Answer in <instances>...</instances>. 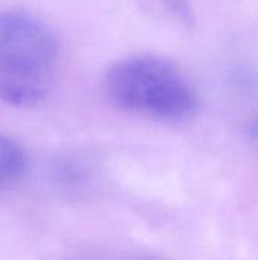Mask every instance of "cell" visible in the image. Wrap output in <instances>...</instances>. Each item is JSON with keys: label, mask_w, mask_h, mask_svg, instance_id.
<instances>
[{"label": "cell", "mask_w": 258, "mask_h": 260, "mask_svg": "<svg viewBox=\"0 0 258 260\" xmlns=\"http://www.w3.org/2000/svg\"><path fill=\"white\" fill-rule=\"evenodd\" d=\"M103 90L117 108L157 120H186L199 107L198 91L182 69L151 53L116 61L105 73Z\"/></svg>", "instance_id": "1"}, {"label": "cell", "mask_w": 258, "mask_h": 260, "mask_svg": "<svg viewBox=\"0 0 258 260\" xmlns=\"http://www.w3.org/2000/svg\"><path fill=\"white\" fill-rule=\"evenodd\" d=\"M59 44L52 29L26 12L0 14V102L32 107L53 82Z\"/></svg>", "instance_id": "2"}, {"label": "cell", "mask_w": 258, "mask_h": 260, "mask_svg": "<svg viewBox=\"0 0 258 260\" xmlns=\"http://www.w3.org/2000/svg\"><path fill=\"white\" fill-rule=\"evenodd\" d=\"M27 165L24 149L0 131V193L20 183L27 171Z\"/></svg>", "instance_id": "3"}, {"label": "cell", "mask_w": 258, "mask_h": 260, "mask_svg": "<svg viewBox=\"0 0 258 260\" xmlns=\"http://www.w3.org/2000/svg\"><path fill=\"white\" fill-rule=\"evenodd\" d=\"M166 11H169L179 23L184 26H193L195 23V14L190 0H158Z\"/></svg>", "instance_id": "4"}, {"label": "cell", "mask_w": 258, "mask_h": 260, "mask_svg": "<svg viewBox=\"0 0 258 260\" xmlns=\"http://www.w3.org/2000/svg\"><path fill=\"white\" fill-rule=\"evenodd\" d=\"M252 134L258 139V119L254 122V125H252Z\"/></svg>", "instance_id": "5"}, {"label": "cell", "mask_w": 258, "mask_h": 260, "mask_svg": "<svg viewBox=\"0 0 258 260\" xmlns=\"http://www.w3.org/2000/svg\"><path fill=\"white\" fill-rule=\"evenodd\" d=\"M137 260H154V259H137Z\"/></svg>", "instance_id": "6"}]
</instances>
